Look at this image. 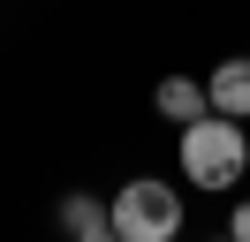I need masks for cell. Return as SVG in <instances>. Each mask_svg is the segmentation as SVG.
<instances>
[{"mask_svg": "<svg viewBox=\"0 0 250 242\" xmlns=\"http://www.w3.org/2000/svg\"><path fill=\"white\" fill-rule=\"evenodd\" d=\"M174 159H182V182L197 197H220L250 174V129L235 114H197L182 129V144H174Z\"/></svg>", "mask_w": 250, "mask_h": 242, "instance_id": "cell-1", "label": "cell"}, {"mask_svg": "<svg viewBox=\"0 0 250 242\" xmlns=\"http://www.w3.org/2000/svg\"><path fill=\"white\" fill-rule=\"evenodd\" d=\"M152 114L174 121V129H189L197 114H212V99H205L197 76H159V83H152Z\"/></svg>", "mask_w": 250, "mask_h": 242, "instance_id": "cell-3", "label": "cell"}, {"mask_svg": "<svg viewBox=\"0 0 250 242\" xmlns=\"http://www.w3.org/2000/svg\"><path fill=\"white\" fill-rule=\"evenodd\" d=\"M220 242H235V235H220Z\"/></svg>", "mask_w": 250, "mask_h": 242, "instance_id": "cell-7", "label": "cell"}, {"mask_svg": "<svg viewBox=\"0 0 250 242\" xmlns=\"http://www.w3.org/2000/svg\"><path fill=\"white\" fill-rule=\"evenodd\" d=\"M228 235H235V242H250V197H243V204L228 212Z\"/></svg>", "mask_w": 250, "mask_h": 242, "instance_id": "cell-6", "label": "cell"}, {"mask_svg": "<svg viewBox=\"0 0 250 242\" xmlns=\"http://www.w3.org/2000/svg\"><path fill=\"white\" fill-rule=\"evenodd\" d=\"M106 220L122 242H182V189L159 174H137L106 197Z\"/></svg>", "mask_w": 250, "mask_h": 242, "instance_id": "cell-2", "label": "cell"}, {"mask_svg": "<svg viewBox=\"0 0 250 242\" xmlns=\"http://www.w3.org/2000/svg\"><path fill=\"white\" fill-rule=\"evenodd\" d=\"M205 99H212V114H235L250 121V53H228L212 76H205Z\"/></svg>", "mask_w": 250, "mask_h": 242, "instance_id": "cell-4", "label": "cell"}, {"mask_svg": "<svg viewBox=\"0 0 250 242\" xmlns=\"http://www.w3.org/2000/svg\"><path fill=\"white\" fill-rule=\"evenodd\" d=\"M68 235H76V242H122V235H114V220H106V212H99V220H83V227H68Z\"/></svg>", "mask_w": 250, "mask_h": 242, "instance_id": "cell-5", "label": "cell"}]
</instances>
